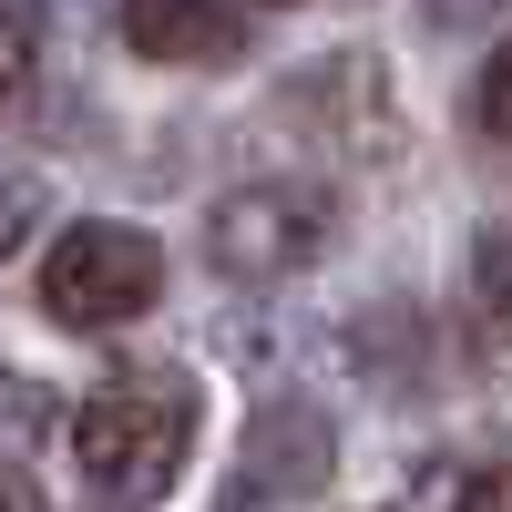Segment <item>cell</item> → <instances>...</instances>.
Listing matches in <instances>:
<instances>
[{"mask_svg":"<svg viewBox=\"0 0 512 512\" xmlns=\"http://www.w3.org/2000/svg\"><path fill=\"white\" fill-rule=\"evenodd\" d=\"M72 451H82V472H93L103 492L154 502L164 482L185 472V451H195V390H185L175 369L103 379V390L72 410Z\"/></svg>","mask_w":512,"mask_h":512,"instance_id":"6da1fadb","label":"cell"},{"mask_svg":"<svg viewBox=\"0 0 512 512\" xmlns=\"http://www.w3.org/2000/svg\"><path fill=\"white\" fill-rule=\"evenodd\" d=\"M164 297V246L144 226H62V246L41 256V308L62 328H123Z\"/></svg>","mask_w":512,"mask_h":512,"instance_id":"7a4b0ae2","label":"cell"},{"mask_svg":"<svg viewBox=\"0 0 512 512\" xmlns=\"http://www.w3.org/2000/svg\"><path fill=\"white\" fill-rule=\"evenodd\" d=\"M328 246V195L318 185H236L216 216H205V256L236 287H277Z\"/></svg>","mask_w":512,"mask_h":512,"instance_id":"3957f363","label":"cell"},{"mask_svg":"<svg viewBox=\"0 0 512 512\" xmlns=\"http://www.w3.org/2000/svg\"><path fill=\"white\" fill-rule=\"evenodd\" d=\"M113 21L144 62H236V11L226 0H123Z\"/></svg>","mask_w":512,"mask_h":512,"instance_id":"277c9868","label":"cell"},{"mask_svg":"<svg viewBox=\"0 0 512 512\" xmlns=\"http://www.w3.org/2000/svg\"><path fill=\"white\" fill-rule=\"evenodd\" d=\"M246 472L318 492V482H328V420H318L308 400H267V410H256V431H246Z\"/></svg>","mask_w":512,"mask_h":512,"instance_id":"5b68a950","label":"cell"},{"mask_svg":"<svg viewBox=\"0 0 512 512\" xmlns=\"http://www.w3.org/2000/svg\"><path fill=\"white\" fill-rule=\"evenodd\" d=\"M472 318L512 349V226H482L472 236Z\"/></svg>","mask_w":512,"mask_h":512,"instance_id":"8992f818","label":"cell"},{"mask_svg":"<svg viewBox=\"0 0 512 512\" xmlns=\"http://www.w3.org/2000/svg\"><path fill=\"white\" fill-rule=\"evenodd\" d=\"M31 62H41V0H0V103L31 82Z\"/></svg>","mask_w":512,"mask_h":512,"instance_id":"52a82bcc","label":"cell"},{"mask_svg":"<svg viewBox=\"0 0 512 512\" xmlns=\"http://www.w3.org/2000/svg\"><path fill=\"white\" fill-rule=\"evenodd\" d=\"M472 113H482V134H492V144H512V41L482 62V93H472Z\"/></svg>","mask_w":512,"mask_h":512,"instance_id":"ba28073f","label":"cell"},{"mask_svg":"<svg viewBox=\"0 0 512 512\" xmlns=\"http://www.w3.org/2000/svg\"><path fill=\"white\" fill-rule=\"evenodd\" d=\"M451 512H512V461H482V472L451 492Z\"/></svg>","mask_w":512,"mask_h":512,"instance_id":"9c48e42d","label":"cell"},{"mask_svg":"<svg viewBox=\"0 0 512 512\" xmlns=\"http://www.w3.org/2000/svg\"><path fill=\"white\" fill-rule=\"evenodd\" d=\"M420 11H431L441 31H472V21H502V11H512V0H420Z\"/></svg>","mask_w":512,"mask_h":512,"instance_id":"30bf717a","label":"cell"},{"mask_svg":"<svg viewBox=\"0 0 512 512\" xmlns=\"http://www.w3.org/2000/svg\"><path fill=\"white\" fill-rule=\"evenodd\" d=\"M31 216H41V195H31V185H0V256L21 246V226H31Z\"/></svg>","mask_w":512,"mask_h":512,"instance_id":"8fae6325","label":"cell"},{"mask_svg":"<svg viewBox=\"0 0 512 512\" xmlns=\"http://www.w3.org/2000/svg\"><path fill=\"white\" fill-rule=\"evenodd\" d=\"M0 512H41V492H31L21 472H0Z\"/></svg>","mask_w":512,"mask_h":512,"instance_id":"7c38bea8","label":"cell"}]
</instances>
